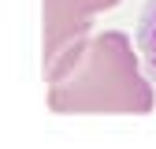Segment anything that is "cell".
I'll return each mask as SVG.
<instances>
[{
	"label": "cell",
	"mask_w": 156,
	"mask_h": 149,
	"mask_svg": "<svg viewBox=\"0 0 156 149\" xmlns=\"http://www.w3.org/2000/svg\"><path fill=\"white\" fill-rule=\"evenodd\" d=\"M82 4L89 8V11H108V8H115L119 0H82Z\"/></svg>",
	"instance_id": "cell-4"
},
{
	"label": "cell",
	"mask_w": 156,
	"mask_h": 149,
	"mask_svg": "<svg viewBox=\"0 0 156 149\" xmlns=\"http://www.w3.org/2000/svg\"><path fill=\"white\" fill-rule=\"evenodd\" d=\"M41 67H45V78H52L67 60H74L78 49L86 45V34H89V8L82 0H41Z\"/></svg>",
	"instance_id": "cell-2"
},
{
	"label": "cell",
	"mask_w": 156,
	"mask_h": 149,
	"mask_svg": "<svg viewBox=\"0 0 156 149\" xmlns=\"http://www.w3.org/2000/svg\"><path fill=\"white\" fill-rule=\"evenodd\" d=\"M48 108L63 116L82 112H119L145 116L152 112V86L141 78L138 52L123 30H104L89 37L48 78Z\"/></svg>",
	"instance_id": "cell-1"
},
{
	"label": "cell",
	"mask_w": 156,
	"mask_h": 149,
	"mask_svg": "<svg viewBox=\"0 0 156 149\" xmlns=\"http://www.w3.org/2000/svg\"><path fill=\"white\" fill-rule=\"evenodd\" d=\"M138 49L145 56V67L156 78V0L141 8V19H138Z\"/></svg>",
	"instance_id": "cell-3"
}]
</instances>
